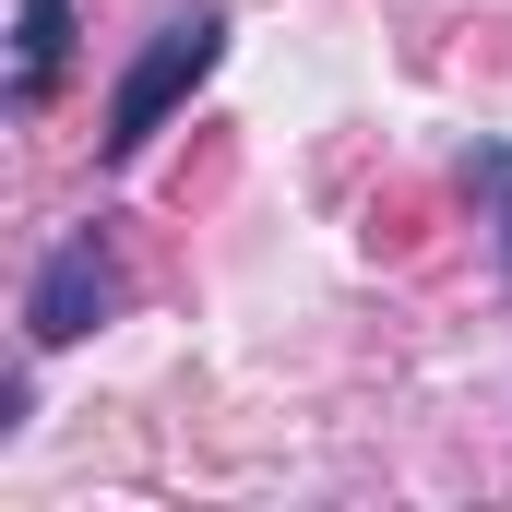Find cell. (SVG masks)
Instances as JSON below:
<instances>
[{"instance_id":"obj_3","label":"cell","mask_w":512,"mask_h":512,"mask_svg":"<svg viewBox=\"0 0 512 512\" xmlns=\"http://www.w3.org/2000/svg\"><path fill=\"white\" fill-rule=\"evenodd\" d=\"M72 72V0H12V120H36Z\"/></svg>"},{"instance_id":"obj_2","label":"cell","mask_w":512,"mask_h":512,"mask_svg":"<svg viewBox=\"0 0 512 512\" xmlns=\"http://www.w3.org/2000/svg\"><path fill=\"white\" fill-rule=\"evenodd\" d=\"M120 298H131V262H120V239H108V215H96V227H72L60 251L24 274V346H36V358H48V346H84V334L120 322Z\"/></svg>"},{"instance_id":"obj_1","label":"cell","mask_w":512,"mask_h":512,"mask_svg":"<svg viewBox=\"0 0 512 512\" xmlns=\"http://www.w3.org/2000/svg\"><path fill=\"white\" fill-rule=\"evenodd\" d=\"M215 60H227V12H215V0L167 12V24L143 36V60H131L120 84H108V120H96V143H108V167H131V155H143V143L167 131V108H179V96H191V84H203Z\"/></svg>"},{"instance_id":"obj_4","label":"cell","mask_w":512,"mask_h":512,"mask_svg":"<svg viewBox=\"0 0 512 512\" xmlns=\"http://www.w3.org/2000/svg\"><path fill=\"white\" fill-rule=\"evenodd\" d=\"M465 203H477L489 262H501V286H512V143H501V131H489V143H465Z\"/></svg>"}]
</instances>
